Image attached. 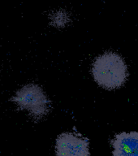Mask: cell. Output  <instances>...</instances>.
<instances>
[{
  "mask_svg": "<svg viewBox=\"0 0 138 156\" xmlns=\"http://www.w3.org/2000/svg\"><path fill=\"white\" fill-rule=\"evenodd\" d=\"M57 156H89V140L81 135L64 132L56 139Z\"/></svg>",
  "mask_w": 138,
  "mask_h": 156,
  "instance_id": "obj_3",
  "label": "cell"
},
{
  "mask_svg": "<svg viewBox=\"0 0 138 156\" xmlns=\"http://www.w3.org/2000/svg\"><path fill=\"white\" fill-rule=\"evenodd\" d=\"M113 156H138V132H121L111 141Z\"/></svg>",
  "mask_w": 138,
  "mask_h": 156,
  "instance_id": "obj_4",
  "label": "cell"
},
{
  "mask_svg": "<svg viewBox=\"0 0 138 156\" xmlns=\"http://www.w3.org/2000/svg\"><path fill=\"white\" fill-rule=\"evenodd\" d=\"M16 99V102L36 116L46 115L50 109V100L43 90L36 85L25 86Z\"/></svg>",
  "mask_w": 138,
  "mask_h": 156,
  "instance_id": "obj_2",
  "label": "cell"
},
{
  "mask_svg": "<svg viewBox=\"0 0 138 156\" xmlns=\"http://www.w3.org/2000/svg\"><path fill=\"white\" fill-rule=\"evenodd\" d=\"M96 83L106 90H115L124 85L128 67L124 60L114 52H106L97 57L92 66Z\"/></svg>",
  "mask_w": 138,
  "mask_h": 156,
  "instance_id": "obj_1",
  "label": "cell"
},
{
  "mask_svg": "<svg viewBox=\"0 0 138 156\" xmlns=\"http://www.w3.org/2000/svg\"><path fill=\"white\" fill-rule=\"evenodd\" d=\"M51 23L55 27H64L70 22V16L66 11H55L50 18Z\"/></svg>",
  "mask_w": 138,
  "mask_h": 156,
  "instance_id": "obj_5",
  "label": "cell"
}]
</instances>
